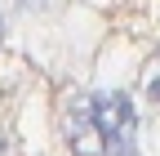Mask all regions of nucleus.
I'll list each match as a JSON object with an SVG mask.
<instances>
[{"label":"nucleus","instance_id":"5","mask_svg":"<svg viewBox=\"0 0 160 156\" xmlns=\"http://www.w3.org/2000/svg\"><path fill=\"white\" fill-rule=\"evenodd\" d=\"M0 36H5V18H0Z\"/></svg>","mask_w":160,"mask_h":156},{"label":"nucleus","instance_id":"3","mask_svg":"<svg viewBox=\"0 0 160 156\" xmlns=\"http://www.w3.org/2000/svg\"><path fill=\"white\" fill-rule=\"evenodd\" d=\"M151 103H160V71L151 76Z\"/></svg>","mask_w":160,"mask_h":156},{"label":"nucleus","instance_id":"1","mask_svg":"<svg viewBox=\"0 0 160 156\" xmlns=\"http://www.w3.org/2000/svg\"><path fill=\"white\" fill-rule=\"evenodd\" d=\"M89 116H93V129H98V143L102 147L133 134V103H129V94H116V89L89 94Z\"/></svg>","mask_w":160,"mask_h":156},{"label":"nucleus","instance_id":"4","mask_svg":"<svg viewBox=\"0 0 160 156\" xmlns=\"http://www.w3.org/2000/svg\"><path fill=\"white\" fill-rule=\"evenodd\" d=\"M0 156H5V134H0Z\"/></svg>","mask_w":160,"mask_h":156},{"label":"nucleus","instance_id":"2","mask_svg":"<svg viewBox=\"0 0 160 156\" xmlns=\"http://www.w3.org/2000/svg\"><path fill=\"white\" fill-rule=\"evenodd\" d=\"M102 156H142V152H138L133 134H129V138H116V143H107V147H102Z\"/></svg>","mask_w":160,"mask_h":156}]
</instances>
